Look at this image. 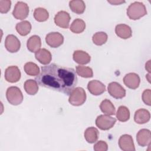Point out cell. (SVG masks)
Returning <instances> with one entry per match:
<instances>
[{"label": "cell", "mask_w": 151, "mask_h": 151, "mask_svg": "<svg viewBox=\"0 0 151 151\" xmlns=\"http://www.w3.org/2000/svg\"><path fill=\"white\" fill-rule=\"evenodd\" d=\"M41 87L70 95L77 84L76 71L55 63L42 66L41 73L35 78Z\"/></svg>", "instance_id": "obj_1"}, {"label": "cell", "mask_w": 151, "mask_h": 151, "mask_svg": "<svg viewBox=\"0 0 151 151\" xmlns=\"http://www.w3.org/2000/svg\"><path fill=\"white\" fill-rule=\"evenodd\" d=\"M147 14V11L145 5L140 2L132 3L127 9V15L133 20L139 19Z\"/></svg>", "instance_id": "obj_2"}, {"label": "cell", "mask_w": 151, "mask_h": 151, "mask_svg": "<svg viewBox=\"0 0 151 151\" xmlns=\"http://www.w3.org/2000/svg\"><path fill=\"white\" fill-rule=\"evenodd\" d=\"M6 97L8 101L14 106L19 105L23 101V94L21 90L16 86H11L8 88Z\"/></svg>", "instance_id": "obj_3"}, {"label": "cell", "mask_w": 151, "mask_h": 151, "mask_svg": "<svg viewBox=\"0 0 151 151\" xmlns=\"http://www.w3.org/2000/svg\"><path fill=\"white\" fill-rule=\"evenodd\" d=\"M86 100V94L85 90L81 87L75 88L70 93L68 101L75 106H79L84 104Z\"/></svg>", "instance_id": "obj_4"}, {"label": "cell", "mask_w": 151, "mask_h": 151, "mask_svg": "<svg viewBox=\"0 0 151 151\" xmlns=\"http://www.w3.org/2000/svg\"><path fill=\"white\" fill-rule=\"evenodd\" d=\"M116 122V119L107 114H101L96 119V126L102 130H107L113 127Z\"/></svg>", "instance_id": "obj_5"}, {"label": "cell", "mask_w": 151, "mask_h": 151, "mask_svg": "<svg viewBox=\"0 0 151 151\" xmlns=\"http://www.w3.org/2000/svg\"><path fill=\"white\" fill-rule=\"evenodd\" d=\"M28 5L26 3L22 1L17 2L12 11L13 16L17 19L23 20L28 17Z\"/></svg>", "instance_id": "obj_6"}, {"label": "cell", "mask_w": 151, "mask_h": 151, "mask_svg": "<svg viewBox=\"0 0 151 151\" xmlns=\"http://www.w3.org/2000/svg\"><path fill=\"white\" fill-rule=\"evenodd\" d=\"M45 41L51 47L57 48L63 44L64 37L58 32H50L45 37Z\"/></svg>", "instance_id": "obj_7"}, {"label": "cell", "mask_w": 151, "mask_h": 151, "mask_svg": "<svg viewBox=\"0 0 151 151\" xmlns=\"http://www.w3.org/2000/svg\"><path fill=\"white\" fill-rule=\"evenodd\" d=\"M108 92L113 97L120 99L126 96L125 89L118 83L111 82L108 85Z\"/></svg>", "instance_id": "obj_8"}, {"label": "cell", "mask_w": 151, "mask_h": 151, "mask_svg": "<svg viewBox=\"0 0 151 151\" xmlns=\"http://www.w3.org/2000/svg\"><path fill=\"white\" fill-rule=\"evenodd\" d=\"M21 78V71L19 68L15 65L9 66L5 71V78L9 83H16Z\"/></svg>", "instance_id": "obj_9"}, {"label": "cell", "mask_w": 151, "mask_h": 151, "mask_svg": "<svg viewBox=\"0 0 151 151\" xmlns=\"http://www.w3.org/2000/svg\"><path fill=\"white\" fill-rule=\"evenodd\" d=\"M5 47L9 52H16L20 49L21 43L15 35L10 34L7 35L5 38Z\"/></svg>", "instance_id": "obj_10"}, {"label": "cell", "mask_w": 151, "mask_h": 151, "mask_svg": "<svg viewBox=\"0 0 151 151\" xmlns=\"http://www.w3.org/2000/svg\"><path fill=\"white\" fill-rule=\"evenodd\" d=\"M119 146L124 151H134L135 147L133 138L130 135L123 134L119 140Z\"/></svg>", "instance_id": "obj_11"}, {"label": "cell", "mask_w": 151, "mask_h": 151, "mask_svg": "<svg viewBox=\"0 0 151 151\" xmlns=\"http://www.w3.org/2000/svg\"><path fill=\"white\" fill-rule=\"evenodd\" d=\"M70 14L64 11H59L54 17L55 24L63 28H67L69 26V22L70 21Z\"/></svg>", "instance_id": "obj_12"}, {"label": "cell", "mask_w": 151, "mask_h": 151, "mask_svg": "<svg viewBox=\"0 0 151 151\" xmlns=\"http://www.w3.org/2000/svg\"><path fill=\"white\" fill-rule=\"evenodd\" d=\"M136 140L138 145L140 146H150L151 142L150 131L146 129L140 130L137 133Z\"/></svg>", "instance_id": "obj_13"}, {"label": "cell", "mask_w": 151, "mask_h": 151, "mask_svg": "<svg viewBox=\"0 0 151 151\" xmlns=\"http://www.w3.org/2000/svg\"><path fill=\"white\" fill-rule=\"evenodd\" d=\"M140 79L138 74L134 73H130L125 75L123 78L124 84L129 88L136 89L140 84Z\"/></svg>", "instance_id": "obj_14"}, {"label": "cell", "mask_w": 151, "mask_h": 151, "mask_svg": "<svg viewBox=\"0 0 151 151\" xmlns=\"http://www.w3.org/2000/svg\"><path fill=\"white\" fill-rule=\"evenodd\" d=\"M87 89L93 95L99 96L106 91V86L101 81L94 80L88 82Z\"/></svg>", "instance_id": "obj_15"}, {"label": "cell", "mask_w": 151, "mask_h": 151, "mask_svg": "<svg viewBox=\"0 0 151 151\" xmlns=\"http://www.w3.org/2000/svg\"><path fill=\"white\" fill-rule=\"evenodd\" d=\"M35 58L44 65L48 64L52 59L51 52L45 48H41L35 53Z\"/></svg>", "instance_id": "obj_16"}, {"label": "cell", "mask_w": 151, "mask_h": 151, "mask_svg": "<svg viewBox=\"0 0 151 151\" xmlns=\"http://www.w3.org/2000/svg\"><path fill=\"white\" fill-rule=\"evenodd\" d=\"M115 32L118 37L123 39L129 38L132 35L131 28L129 25L123 24H119L116 26Z\"/></svg>", "instance_id": "obj_17"}, {"label": "cell", "mask_w": 151, "mask_h": 151, "mask_svg": "<svg viewBox=\"0 0 151 151\" xmlns=\"http://www.w3.org/2000/svg\"><path fill=\"white\" fill-rule=\"evenodd\" d=\"M150 118L149 111L145 109H140L136 111L134 116V122L138 124H144L148 122Z\"/></svg>", "instance_id": "obj_18"}, {"label": "cell", "mask_w": 151, "mask_h": 151, "mask_svg": "<svg viewBox=\"0 0 151 151\" xmlns=\"http://www.w3.org/2000/svg\"><path fill=\"white\" fill-rule=\"evenodd\" d=\"M73 58L74 61L79 64H87L91 60L90 55L82 50L75 51L73 53Z\"/></svg>", "instance_id": "obj_19"}, {"label": "cell", "mask_w": 151, "mask_h": 151, "mask_svg": "<svg viewBox=\"0 0 151 151\" xmlns=\"http://www.w3.org/2000/svg\"><path fill=\"white\" fill-rule=\"evenodd\" d=\"M41 45V38L39 36L34 35L29 38L27 41V47L28 50L31 52H36L40 49Z\"/></svg>", "instance_id": "obj_20"}, {"label": "cell", "mask_w": 151, "mask_h": 151, "mask_svg": "<svg viewBox=\"0 0 151 151\" xmlns=\"http://www.w3.org/2000/svg\"><path fill=\"white\" fill-rule=\"evenodd\" d=\"M84 135L85 139L88 143H94L98 140L99 132L96 127H90L85 130Z\"/></svg>", "instance_id": "obj_21"}, {"label": "cell", "mask_w": 151, "mask_h": 151, "mask_svg": "<svg viewBox=\"0 0 151 151\" xmlns=\"http://www.w3.org/2000/svg\"><path fill=\"white\" fill-rule=\"evenodd\" d=\"M69 6L71 11L77 14H83L86 9V5L82 0H73L69 2Z\"/></svg>", "instance_id": "obj_22"}, {"label": "cell", "mask_w": 151, "mask_h": 151, "mask_svg": "<svg viewBox=\"0 0 151 151\" xmlns=\"http://www.w3.org/2000/svg\"><path fill=\"white\" fill-rule=\"evenodd\" d=\"M101 111L107 115H114L115 114V107L110 100L105 99L100 104Z\"/></svg>", "instance_id": "obj_23"}, {"label": "cell", "mask_w": 151, "mask_h": 151, "mask_svg": "<svg viewBox=\"0 0 151 151\" xmlns=\"http://www.w3.org/2000/svg\"><path fill=\"white\" fill-rule=\"evenodd\" d=\"M17 31L22 36L28 35L31 30V24L28 21H23L18 22L16 25Z\"/></svg>", "instance_id": "obj_24"}, {"label": "cell", "mask_w": 151, "mask_h": 151, "mask_svg": "<svg viewBox=\"0 0 151 151\" xmlns=\"http://www.w3.org/2000/svg\"><path fill=\"white\" fill-rule=\"evenodd\" d=\"M86 28L85 22L80 18H77L73 21L71 24L70 29L74 33L80 34L84 31Z\"/></svg>", "instance_id": "obj_25"}, {"label": "cell", "mask_w": 151, "mask_h": 151, "mask_svg": "<svg viewBox=\"0 0 151 151\" xmlns=\"http://www.w3.org/2000/svg\"><path fill=\"white\" fill-rule=\"evenodd\" d=\"M24 86L25 91L29 95H35L38 91V84L34 80H27Z\"/></svg>", "instance_id": "obj_26"}, {"label": "cell", "mask_w": 151, "mask_h": 151, "mask_svg": "<svg viewBox=\"0 0 151 151\" xmlns=\"http://www.w3.org/2000/svg\"><path fill=\"white\" fill-rule=\"evenodd\" d=\"M34 17L35 20L38 22H44L48 19L49 14L45 8L39 7L35 9L34 11Z\"/></svg>", "instance_id": "obj_27"}, {"label": "cell", "mask_w": 151, "mask_h": 151, "mask_svg": "<svg viewBox=\"0 0 151 151\" xmlns=\"http://www.w3.org/2000/svg\"><path fill=\"white\" fill-rule=\"evenodd\" d=\"M116 118L122 122L127 121L130 118V111L128 108L124 106H120L116 113Z\"/></svg>", "instance_id": "obj_28"}, {"label": "cell", "mask_w": 151, "mask_h": 151, "mask_svg": "<svg viewBox=\"0 0 151 151\" xmlns=\"http://www.w3.org/2000/svg\"><path fill=\"white\" fill-rule=\"evenodd\" d=\"M24 71L27 74L31 76H38L40 74L38 66L32 62H28L24 65Z\"/></svg>", "instance_id": "obj_29"}, {"label": "cell", "mask_w": 151, "mask_h": 151, "mask_svg": "<svg viewBox=\"0 0 151 151\" xmlns=\"http://www.w3.org/2000/svg\"><path fill=\"white\" fill-rule=\"evenodd\" d=\"M77 74L83 78H90L93 76L92 69L89 67L83 65H77L76 67Z\"/></svg>", "instance_id": "obj_30"}, {"label": "cell", "mask_w": 151, "mask_h": 151, "mask_svg": "<svg viewBox=\"0 0 151 151\" xmlns=\"http://www.w3.org/2000/svg\"><path fill=\"white\" fill-rule=\"evenodd\" d=\"M93 42L97 45H101L105 44L107 40V35L104 32H97L92 37Z\"/></svg>", "instance_id": "obj_31"}, {"label": "cell", "mask_w": 151, "mask_h": 151, "mask_svg": "<svg viewBox=\"0 0 151 151\" xmlns=\"http://www.w3.org/2000/svg\"><path fill=\"white\" fill-rule=\"evenodd\" d=\"M11 5V1L9 0H0V12L4 14L9 11Z\"/></svg>", "instance_id": "obj_32"}, {"label": "cell", "mask_w": 151, "mask_h": 151, "mask_svg": "<svg viewBox=\"0 0 151 151\" xmlns=\"http://www.w3.org/2000/svg\"><path fill=\"white\" fill-rule=\"evenodd\" d=\"M93 149L95 151H106L108 149V146L106 142L99 140L94 145Z\"/></svg>", "instance_id": "obj_33"}, {"label": "cell", "mask_w": 151, "mask_h": 151, "mask_svg": "<svg viewBox=\"0 0 151 151\" xmlns=\"http://www.w3.org/2000/svg\"><path fill=\"white\" fill-rule=\"evenodd\" d=\"M150 94H151V90L150 89H147L143 92V94L142 96L143 101L145 103V104L148 106L151 105Z\"/></svg>", "instance_id": "obj_34"}, {"label": "cell", "mask_w": 151, "mask_h": 151, "mask_svg": "<svg viewBox=\"0 0 151 151\" xmlns=\"http://www.w3.org/2000/svg\"><path fill=\"white\" fill-rule=\"evenodd\" d=\"M107 2L112 5H120L121 4L125 2V1H108Z\"/></svg>", "instance_id": "obj_35"}, {"label": "cell", "mask_w": 151, "mask_h": 151, "mask_svg": "<svg viewBox=\"0 0 151 151\" xmlns=\"http://www.w3.org/2000/svg\"><path fill=\"white\" fill-rule=\"evenodd\" d=\"M145 68L146 70L149 72V73H150V60H149L145 65Z\"/></svg>", "instance_id": "obj_36"}, {"label": "cell", "mask_w": 151, "mask_h": 151, "mask_svg": "<svg viewBox=\"0 0 151 151\" xmlns=\"http://www.w3.org/2000/svg\"><path fill=\"white\" fill-rule=\"evenodd\" d=\"M150 73H149V74H147V75H146V77L147 78V80H148V81L150 83Z\"/></svg>", "instance_id": "obj_37"}]
</instances>
